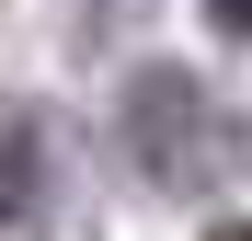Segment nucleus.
<instances>
[{
	"instance_id": "nucleus-3",
	"label": "nucleus",
	"mask_w": 252,
	"mask_h": 241,
	"mask_svg": "<svg viewBox=\"0 0 252 241\" xmlns=\"http://www.w3.org/2000/svg\"><path fill=\"white\" fill-rule=\"evenodd\" d=\"M206 23H218V34H252V0H206Z\"/></svg>"
},
{
	"instance_id": "nucleus-1",
	"label": "nucleus",
	"mask_w": 252,
	"mask_h": 241,
	"mask_svg": "<svg viewBox=\"0 0 252 241\" xmlns=\"http://www.w3.org/2000/svg\"><path fill=\"white\" fill-rule=\"evenodd\" d=\"M126 149H138V172L172 184V195H206V184L241 172V127H229V103L206 92L195 69H138L126 80Z\"/></svg>"
},
{
	"instance_id": "nucleus-4",
	"label": "nucleus",
	"mask_w": 252,
	"mask_h": 241,
	"mask_svg": "<svg viewBox=\"0 0 252 241\" xmlns=\"http://www.w3.org/2000/svg\"><path fill=\"white\" fill-rule=\"evenodd\" d=\"M206 241H252V218H218V230H206Z\"/></svg>"
},
{
	"instance_id": "nucleus-2",
	"label": "nucleus",
	"mask_w": 252,
	"mask_h": 241,
	"mask_svg": "<svg viewBox=\"0 0 252 241\" xmlns=\"http://www.w3.org/2000/svg\"><path fill=\"white\" fill-rule=\"evenodd\" d=\"M34 195H46V127L12 115V218H34Z\"/></svg>"
}]
</instances>
